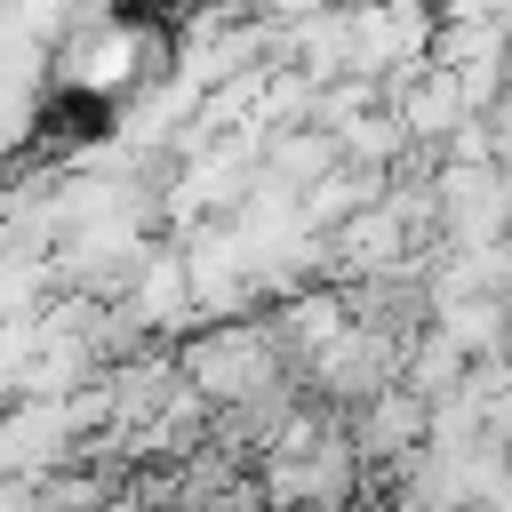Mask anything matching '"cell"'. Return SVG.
I'll list each match as a JSON object with an SVG mask.
<instances>
[{
  "label": "cell",
  "mask_w": 512,
  "mask_h": 512,
  "mask_svg": "<svg viewBox=\"0 0 512 512\" xmlns=\"http://www.w3.org/2000/svg\"><path fill=\"white\" fill-rule=\"evenodd\" d=\"M432 328H440L464 360H504V344H512V312H504V296H456V304L432 312Z\"/></svg>",
  "instance_id": "cell-3"
},
{
  "label": "cell",
  "mask_w": 512,
  "mask_h": 512,
  "mask_svg": "<svg viewBox=\"0 0 512 512\" xmlns=\"http://www.w3.org/2000/svg\"><path fill=\"white\" fill-rule=\"evenodd\" d=\"M344 440H352V456L368 464V488H384L400 464H416V456L432 448V400L408 392V384H384L368 408L344 416Z\"/></svg>",
  "instance_id": "cell-2"
},
{
  "label": "cell",
  "mask_w": 512,
  "mask_h": 512,
  "mask_svg": "<svg viewBox=\"0 0 512 512\" xmlns=\"http://www.w3.org/2000/svg\"><path fill=\"white\" fill-rule=\"evenodd\" d=\"M472 512H504V504H472Z\"/></svg>",
  "instance_id": "cell-4"
},
{
  "label": "cell",
  "mask_w": 512,
  "mask_h": 512,
  "mask_svg": "<svg viewBox=\"0 0 512 512\" xmlns=\"http://www.w3.org/2000/svg\"><path fill=\"white\" fill-rule=\"evenodd\" d=\"M176 376H184V392H192L208 416H224V408H256V400H272V392L296 384V368H288V352H280V336H272L264 312L192 328V336L176 344Z\"/></svg>",
  "instance_id": "cell-1"
}]
</instances>
